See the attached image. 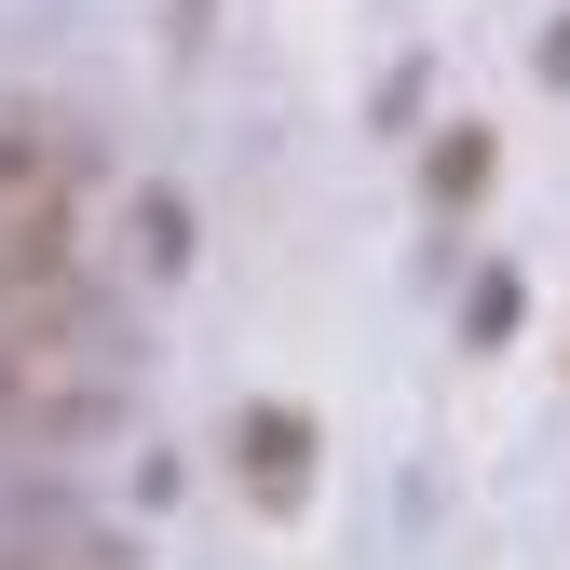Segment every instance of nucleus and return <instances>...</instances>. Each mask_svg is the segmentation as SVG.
Wrapping results in <instances>:
<instances>
[{"mask_svg": "<svg viewBox=\"0 0 570 570\" xmlns=\"http://www.w3.org/2000/svg\"><path fill=\"white\" fill-rule=\"evenodd\" d=\"M55 177H68V150L41 122H0V218H28V204H55Z\"/></svg>", "mask_w": 570, "mask_h": 570, "instance_id": "obj_4", "label": "nucleus"}, {"mask_svg": "<svg viewBox=\"0 0 570 570\" xmlns=\"http://www.w3.org/2000/svg\"><path fill=\"white\" fill-rule=\"evenodd\" d=\"M109 421H122V381L82 340V313L68 326H0V449H82Z\"/></svg>", "mask_w": 570, "mask_h": 570, "instance_id": "obj_1", "label": "nucleus"}, {"mask_svg": "<svg viewBox=\"0 0 570 570\" xmlns=\"http://www.w3.org/2000/svg\"><path fill=\"white\" fill-rule=\"evenodd\" d=\"M232 449H245V475H258V503H299V489H313V421H299V407H245Z\"/></svg>", "mask_w": 570, "mask_h": 570, "instance_id": "obj_3", "label": "nucleus"}, {"mask_svg": "<svg viewBox=\"0 0 570 570\" xmlns=\"http://www.w3.org/2000/svg\"><path fill=\"white\" fill-rule=\"evenodd\" d=\"M0 570H136V543L41 489V503H0Z\"/></svg>", "mask_w": 570, "mask_h": 570, "instance_id": "obj_2", "label": "nucleus"}, {"mask_svg": "<svg viewBox=\"0 0 570 570\" xmlns=\"http://www.w3.org/2000/svg\"><path fill=\"white\" fill-rule=\"evenodd\" d=\"M136 232H150V272H177V245H190V218H177V190H150V204H136Z\"/></svg>", "mask_w": 570, "mask_h": 570, "instance_id": "obj_6", "label": "nucleus"}, {"mask_svg": "<svg viewBox=\"0 0 570 570\" xmlns=\"http://www.w3.org/2000/svg\"><path fill=\"white\" fill-rule=\"evenodd\" d=\"M489 190V136L462 122V136H435V204H475Z\"/></svg>", "mask_w": 570, "mask_h": 570, "instance_id": "obj_5", "label": "nucleus"}]
</instances>
